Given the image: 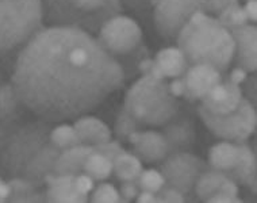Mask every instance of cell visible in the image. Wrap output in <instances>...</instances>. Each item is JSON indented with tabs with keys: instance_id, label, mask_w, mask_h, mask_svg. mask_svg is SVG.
Returning a JSON list of instances; mask_svg holds the SVG:
<instances>
[{
	"instance_id": "cell-1",
	"label": "cell",
	"mask_w": 257,
	"mask_h": 203,
	"mask_svg": "<svg viewBox=\"0 0 257 203\" xmlns=\"http://www.w3.org/2000/svg\"><path fill=\"white\" fill-rule=\"evenodd\" d=\"M116 58L75 27L44 26L19 50L11 83L23 106L52 124L75 121L124 85Z\"/></svg>"
},
{
	"instance_id": "cell-2",
	"label": "cell",
	"mask_w": 257,
	"mask_h": 203,
	"mask_svg": "<svg viewBox=\"0 0 257 203\" xmlns=\"http://www.w3.org/2000/svg\"><path fill=\"white\" fill-rule=\"evenodd\" d=\"M54 124L31 113L14 120H0V177H21L37 187L53 172L61 150L50 141Z\"/></svg>"
},
{
	"instance_id": "cell-3",
	"label": "cell",
	"mask_w": 257,
	"mask_h": 203,
	"mask_svg": "<svg viewBox=\"0 0 257 203\" xmlns=\"http://www.w3.org/2000/svg\"><path fill=\"white\" fill-rule=\"evenodd\" d=\"M188 65L208 64L222 75L234 56V40L227 27L204 11H196L179 33L176 42Z\"/></svg>"
},
{
	"instance_id": "cell-4",
	"label": "cell",
	"mask_w": 257,
	"mask_h": 203,
	"mask_svg": "<svg viewBox=\"0 0 257 203\" xmlns=\"http://www.w3.org/2000/svg\"><path fill=\"white\" fill-rule=\"evenodd\" d=\"M123 106L145 126L161 128L180 109V102L168 89L167 79L144 75L132 84Z\"/></svg>"
},
{
	"instance_id": "cell-5",
	"label": "cell",
	"mask_w": 257,
	"mask_h": 203,
	"mask_svg": "<svg viewBox=\"0 0 257 203\" xmlns=\"http://www.w3.org/2000/svg\"><path fill=\"white\" fill-rule=\"evenodd\" d=\"M44 26L42 0H0V56L22 48Z\"/></svg>"
},
{
	"instance_id": "cell-6",
	"label": "cell",
	"mask_w": 257,
	"mask_h": 203,
	"mask_svg": "<svg viewBox=\"0 0 257 203\" xmlns=\"http://www.w3.org/2000/svg\"><path fill=\"white\" fill-rule=\"evenodd\" d=\"M123 6L120 0H111L103 9L96 11H84L73 5L72 0H42V14L45 26L75 27L92 36L107 19L122 14Z\"/></svg>"
},
{
	"instance_id": "cell-7",
	"label": "cell",
	"mask_w": 257,
	"mask_h": 203,
	"mask_svg": "<svg viewBox=\"0 0 257 203\" xmlns=\"http://www.w3.org/2000/svg\"><path fill=\"white\" fill-rule=\"evenodd\" d=\"M198 115L206 128L217 138L223 141L239 144L246 142L256 133L257 113L256 106L242 96L238 107L233 113L215 115L208 113L204 107L198 106Z\"/></svg>"
},
{
	"instance_id": "cell-8",
	"label": "cell",
	"mask_w": 257,
	"mask_h": 203,
	"mask_svg": "<svg viewBox=\"0 0 257 203\" xmlns=\"http://www.w3.org/2000/svg\"><path fill=\"white\" fill-rule=\"evenodd\" d=\"M207 169H210L207 161L192 152L169 153L159 165L165 184L179 190L184 196L194 195L196 181Z\"/></svg>"
},
{
	"instance_id": "cell-9",
	"label": "cell",
	"mask_w": 257,
	"mask_h": 203,
	"mask_svg": "<svg viewBox=\"0 0 257 203\" xmlns=\"http://www.w3.org/2000/svg\"><path fill=\"white\" fill-rule=\"evenodd\" d=\"M196 11L207 13V0H159L152 10L156 30L165 41L176 42L180 30Z\"/></svg>"
},
{
	"instance_id": "cell-10",
	"label": "cell",
	"mask_w": 257,
	"mask_h": 203,
	"mask_svg": "<svg viewBox=\"0 0 257 203\" xmlns=\"http://www.w3.org/2000/svg\"><path fill=\"white\" fill-rule=\"evenodd\" d=\"M95 37L104 50L116 57L133 52L142 44V29L137 21L118 14L107 19Z\"/></svg>"
},
{
	"instance_id": "cell-11",
	"label": "cell",
	"mask_w": 257,
	"mask_h": 203,
	"mask_svg": "<svg viewBox=\"0 0 257 203\" xmlns=\"http://www.w3.org/2000/svg\"><path fill=\"white\" fill-rule=\"evenodd\" d=\"M169 153L176 152H191L196 144L195 120L180 109L172 118L161 126Z\"/></svg>"
},
{
	"instance_id": "cell-12",
	"label": "cell",
	"mask_w": 257,
	"mask_h": 203,
	"mask_svg": "<svg viewBox=\"0 0 257 203\" xmlns=\"http://www.w3.org/2000/svg\"><path fill=\"white\" fill-rule=\"evenodd\" d=\"M234 40V66L253 73L257 69V27L256 23H245L229 29Z\"/></svg>"
},
{
	"instance_id": "cell-13",
	"label": "cell",
	"mask_w": 257,
	"mask_h": 203,
	"mask_svg": "<svg viewBox=\"0 0 257 203\" xmlns=\"http://www.w3.org/2000/svg\"><path fill=\"white\" fill-rule=\"evenodd\" d=\"M127 142L142 163L160 164L168 156L167 141L163 133L157 130H137L128 136Z\"/></svg>"
},
{
	"instance_id": "cell-14",
	"label": "cell",
	"mask_w": 257,
	"mask_h": 203,
	"mask_svg": "<svg viewBox=\"0 0 257 203\" xmlns=\"http://www.w3.org/2000/svg\"><path fill=\"white\" fill-rule=\"evenodd\" d=\"M183 80L186 85L184 99L188 102H200L214 85L222 83L223 75L208 64H195L188 66L183 75Z\"/></svg>"
},
{
	"instance_id": "cell-15",
	"label": "cell",
	"mask_w": 257,
	"mask_h": 203,
	"mask_svg": "<svg viewBox=\"0 0 257 203\" xmlns=\"http://www.w3.org/2000/svg\"><path fill=\"white\" fill-rule=\"evenodd\" d=\"M242 99V92L238 84H234L223 77L222 83L214 85L200 100V106L208 113L215 115H225L238 107Z\"/></svg>"
},
{
	"instance_id": "cell-16",
	"label": "cell",
	"mask_w": 257,
	"mask_h": 203,
	"mask_svg": "<svg viewBox=\"0 0 257 203\" xmlns=\"http://www.w3.org/2000/svg\"><path fill=\"white\" fill-rule=\"evenodd\" d=\"M73 175H57L48 173L44 179L45 196L46 202L50 203H85L89 195L77 190Z\"/></svg>"
},
{
	"instance_id": "cell-17",
	"label": "cell",
	"mask_w": 257,
	"mask_h": 203,
	"mask_svg": "<svg viewBox=\"0 0 257 203\" xmlns=\"http://www.w3.org/2000/svg\"><path fill=\"white\" fill-rule=\"evenodd\" d=\"M239 157L235 167L225 172L229 179L238 185H244L253 195L257 194V160L256 153L246 142H239Z\"/></svg>"
},
{
	"instance_id": "cell-18",
	"label": "cell",
	"mask_w": 257,
	"mask_h": 203,
	"mask_svg": "<svg viewBox=\"0 0 257 203\" xmlns=\"http://www.w3.org/2000/svg\"><path fill=\"white\" fill-rule=\"evenodd\" d=\"M93 150L95 149L92 145H85V144H79L61 150L54 164L53 172L57 175H73V176L83 173L85 160L88 159V156Z\"/></svg>"
},
{
	"instance_id": "cell-19",
	"label": "cell",
	"mask_w": 257,
	"mask_h": 203,
	"mask_svg": "<svg viewBox=\"0 0 257 203\" xmlns=\"http://www.w3.org/2000/svg\"><path fill=\"white\" fill-rule=\"evenodd\" d=\"M73 128L79 134L81 144L98 145L112 138V132L102 120L92 115H81L73 121Z\"/></svg>"
},
{
	"instance_id": "cell-20",
	"label": "cell",
	"mask_w": 257,
	"mask_h": 203,
	"mask_svg": "<svg viewBox=\"0 0 257 203\" xmlns=\"http://www.w3.org/2000/svg\"><path fill=\"white\" fill-rule=\"evenodd\" d=\"M153 60L165 79L180 77L186 73L190 66L184 54L178 46H168V48L161 49Z\"/></svg>"
},
{
	"instance_id": "cell-21",
	"label": "cell",
	"mask_w": 257,
	"mask_h": 203,
	"mask_svg": "<svg viewBox=\"0 0 257 203\" xmlns=\"http://www.w3.org/2000/svg\"><path fill=\"white\" fill-rule=\"evenodd\" d=\"M238 157V144L230 141H222L211 146V149L208 152L207 163L211 169L227 172L235 167Z\"/></svg>"
},
{
	"instance_id": "cell-22",
	"label": "cell",
	"mask_w": 257,
	"mask_h": 203,
	"mask_svg": "<svg viewBox=\"0 0 257 203\" xmlns=\"http://www.w3.org/2000/svg\"><path fill=\"white\" fill-rule=\"evenodd\" d=\"M30 111L23 106L11 81L0 84V120H14Z\"/></svg>"
},
{
	"instance_id": "cell-23",
	"label": "cell",
	"mask_w": 257,
	"mask_h": 203,
	"mask_svg": "<svg viewBox=\"0 0 257 203\" xmlns=\"http://www.w3.org/2000/svg\"><path fill=\"white\" fill-rule=\"evenodd\" d=\"M11 188V194L7 202H46L45 187H37L31 181L21 177H14L7 180Z\"/></svg>"
},
{
	"instance_id": "cell-24",
	"label": "cell",
	"mask_w": 257,
	"mask_h": 203,
	"mask_svg": "<svg viewBox=\"0 0 257 203\" xmlns=\"http://www.w3.org/2000/svg\"><path fill=\"white\" fill-rule=\"evenodd\" d=\"M142 169V161L132 152L123 150L112 160V173L120 181L137 180Z\"/></svg>"
},
{
	"instance_id": "cell-25",
	"label": "cell",
	"mask_w": 257,
	"mask_h": 203,
	"mask_svg": "<svg viewBox=\"0 0 257 203\" xmlns=\"http://www.w3.org/2000/svg\"><path fill=\"white\" fill-rule=\"evenodd\" d=\"M226 177L227 176L225 175V172H221V171L210 168L206 172L202 173L198 181H196L195 188H194V195L198 199H200V200L207 202L208 199L219 191L221 184Z\"/></svg>"
},
{
	"instance_id": "cell-26",
	"label": "cell",
	"mask_w": 257,
	"mask_h": 203,
	"mask_svg": "<svg viewBox=\"0 0 257 203\" xmlns=\"http://www.w3.org/2000/svg\"><path fill=\"white\" fill-rule=\"evenodd\" d=\"M145 125L137 120L124 106L120 107L119 113L116 115L115 124H114V134L119 142L127 141L128 136L137 130H144Z\"/></svg>"
},
{
	"instance_id": "cell-27",
	"label": "cell",
	"mask_w": 257,
	"mask_h": 203,
	"mask_svg": "<svg viewBox=\"0 0 257 203\" xmlns=\"http://www.w3.org/2000/svg\"><path fill=\"white\" fill-rule=\"evenodd\" d=\"M84 173L95 181H103L112 175V161L99 152L93 150L84 164Z\"/></svg>"
},
{
	"instance_id": "cell-28",
	"label": "cell",
	"mask_w": 257,
	"mask_h": 203,
	"mask_svg": "<svg viewBox=\"0 0 257 203\" xmlns=\"http://www.w3.org/2000/svg\"><path fill=\"white\" fill-rule=\"evenodd\" d=\"M50 141L60 150L81 144L76 129L73 128V125L69 124H60L53 126V129L50 130Z\"/></svg>"
},
{
	"instance_id": "cell-29",
	"label": "cell",
	"mask_w": 257,
	"mask_h": 203,
	"mask_svg": "<svg viewBox=\"0 0 257 203\" xmlns=\"http://www.w3.org/2000/svg\"><path fill=\"white\" fill-rule=\"evenodd\" d=\"M215 19H217L221 25L227 27V29L249 23L241 3H239V5H233L230 6V7L225 9L221 14H218L217 17H215Z\"/></svg>"
},
{
	"instance_id": "cell-30",
	"label": "cell",
	"mask_w": 257,
	"mask_h": 203,
	"mask_svg": "<svg viewBox=\"0 0 257 203\" xmlns=\"http://www.w3.org/2000/svg\"><path fill=\"white\" fill-rule=\"evenodd\" d=\"M137 183L141 190L151 191V192H155V194H157L165 185L164 176L156 168L142 169L141 175L137 179Z\"/></svg>"
},
{
	"instance_id": "cell-31",
	"label": "cell",
	"mask_w": 257,
	"mask_h": 203,
	"mask_svg": "<svg viewBox=\"0 0 257 203\" xmlns=\"http://www.w3.org/2000/svg\"><path fill=\"white\" fill-rule=\"evenodd\" d=\"M92 194L89 195L88 200L93 203H119L120 195L119 191L116 190L111 183L103 181L96 187H93L91 191Z\"/></svg>"
},
{
	"instance_id": "cell-32",
	"label": "cell",
	"mask_w": 257,
	"mask_h": 203,
	"mask_svg": "<svg viewBox=\"0 0 257 203\" xmlns=\"http://www.w3.org/2000/svg\"><path fill=\"white\" fill-rule=\"evenodd\" d=\"M157 203H183L186 202V196L176 188H173L171 185L165 184L161 190L156 194Z\"/></svg>"
},
{
	"instance_id": "cell-33",
	"label": "cell",
	"mask_w": 257,
	"mask_h": 203,
	"mask_svg": "<svg viewBox=\"0 0 257 203\" xmlns=\"http://www.w3.org/2000/svg\"><path fill=\"white\" fill-rule=\"evenodd\" d=\"M93 149H95V152H99L103 156H106L107 159H110L111 161L115 159L120 152L124 150L122 148V142H119L118 140H108V141L98 144V145H93Z\"/></svg>"
},
{
	"instance_id": "cell-34",
	"label": "cell",
	"mask_w": 257,
	"mask_h": 203,
	"mask_svg": "<svg viewBox=\"0 0 257 203\" xmlns=\"http://www.w3.org/2000/svg\"><path fill=\"white\" fill-rule=\"evenodd\" d=\"M159 0H120V3L126 9L132 10L138 15H147L152 13V10Z\"/></svg>"
},
{
	"instance_id": "cell-35",
	"label": "cell",
	"mask_w": 257,
	"mask_h": 203,
	"mask_svg": "<svg viewBox=\"0 0 257 203\" xmlns=\"http://www.w3.org/2000/svg\"><path fill=\"white\" fill-rule=\"evenodd\" d=\"M241 87V92H242V96L245 99H248L252 105L256 106V97H257V76L256 72L253 73H249L246 76V79L239 84Z\"/></svg>"
},
{
	"instance_id": "cell-36",
	"label": "cell",
	"mask_w": 257,
	"mask_h": 203,
	"mask_svg": "<svg viewBox=\"0 0 257 203\" xmlns=\"http://www.w3.org/2000/svg\"><path fill=\"white\" fill-rule=\"evenodd\" d=\"M118 191L120 195V202H132L137 198L141 188H140L137 180H124L120 181V188Z\"/></svg>"
},
{
	"instance_id": "cell-37",
	"label": "cell",
	"mask_w": 257,
	"mask_h": 203,
	"mask_svg": "<svg viewBox=\"0 0 257 203\" xmlns=\"http://www.w3.org/2000/svg\"><path fill=\"white\" fill-rule=\"evenodd\" d=\"M239 3H241L239 0H207V14L215 18L225 9Z\"/></svg>"
},
{
	"instance_id": "cell-38",
	"label": "cell",
	"mask_w": 257,
	"mask_h": 203,
	"mask_svg": "<svg viewBox=\"0 0 257 203\" xmlns=\"http://www.w3.org/2000/svg\"><path fill=\"white\" fill-rule=\"evenodd\" d=\"M75 183H76V187H77V190L85 195L91 194V191H92L93 187H95V180L84 172L80 173V175L76 176Z\"/></svg>"
},
{
	"instance_id": "cell-39",
	"label": "cell",
	"mask_w": 257,
	"mask_h": 203,
	"mask_svg": "<svg viewBox=\"0 0 257 203\" xmlns=\"http://www.w3.org/2000/svg\"><path fill=\"white\" fill-rule=\"evenodd\" d=\"M72 2L73 5L84 11H96L108 5L111 0H72Z\"/></svg>"
},
{
	"instance_id": "cell-40",
	"label": "cell",
	"mask_w": 257,
	"mask_h": 203,
	"mask_svg": "<svg viewBox=\"0 0 257 203\" xmlns=\"http://www.w3.org/2000/svg\"><path fill=\"white\" fill-rule=\"evenodd\" d=\"M168 89L169 92L172 93L175 97H184V93H186V85H184V80H183V76L180 77H175L168 83Z\"/></svg>"
},
{
	"instance_id": "cell-41",
	"label": "cell",
	"mask_w": 257,
	"mask_h": 203,
	"mask_svg": "<svg viewBox=\"0 0 257 203\" xmlns=\"http://www.w3.org/2000/svg\"><path fill=\"white\" fill-rule=\"evenodd\" d=\"M218 192H223V194L230 195V196H239V187L235 181H233L231 179L226 177V179L223 180V183L221 184V188H219Z\"/></svg>"
},
{
	"instance_id": "cell-42",
	"label": "cell",
	"mask_w": 257,
	"mask_h": 203,
	"mask_svg": "<svg viewBox=\"0 0 257 203\" xmlns=\"http://www.w3.org/2000/svg\"><path fill=\"white\" fill-rule=\"evenodd\" d=\"M244 13L248 18L249 23H256L257 21V0H248L242 6Z\"/></svg>"
},
{
	"instance_id": "cell-43",
	"label": "cell",
	"mask_w": 257,
	"mask_h": 203,
	"mask_svg": "<svg viewBox=\"0 0 257 203\" xmlns=\"http://www.w3.org/2000/svg\"><path fill=\"white\" fill-rule=\"evenodd\" d=\"M249 73L248 72H245L242 68H239V66H234L233 69L230 71V73H229V76L227 77H225L226 80H229V81H231V83L234 84H241L242 81H244L245 79H246V76H248Z\"/></svg>"
},
{
	"instance_id": "cell-44",
	"label": "cell",
	"mask_w": 257,
	"mask_h": 203,
	"mask_svg": "<svg viewBox=\"0 0 257 203\" xmlns=\"http://www.w3.org/2000/svg\"><path fill=\"white\" fill-rule=\"evenodd\" d=\"M208 203H241L242 199L239 196H230V195L223 194V192H217L207 200Z\"/></svg>"
},
{
	"instance_id": "cell-45",
	"label": "cell",
	"mask_w": 257,
	"mask_h": 203,
	"mask_svg": "<svg viewBox=\"0 0 257 203\" xmlns=\"http://www.w3.org/2000/svg\"><path fill=\"white\" fill-rule=\"evenodd\" d=\"M152 66H153V58H151L149 56H147V57H144L141 61L138 62L137 73H140L141 76L149 75V73H151Z\"/></svg>"
},
{
	"instance_id": "cell-46",
	"label": "cell",
	"mask_w": 257,
	"mask_h": 203,
	"mask_svg": "<svg viewBox=\"0 0 257 203\" xmlns=\"http://www.w3.org/2000/svg\"><path fill=\"white\" fill-rule=\"evenodd\" d=\"M136 200H137L138 203H157L155 192H151V191L145 190H141L138 192Z\"/></svg>"
},
{
	"instance_id": "cell-47",
	"label": "cell",
	"mask_w": 257,
	"mask_h": 203,
	"mask_svg": "<svg viewBox=\"0 0 257 203\" xmlns=\"http://www.w3.org/2000/svg\"><path fill=\"white\" fill-rule=\"evenodd\" d=\"M11 194V188L7 180H5L3 177H0V202H7Z\"/></svg>"
},
{
	"instance_id": "cell-48",
	"label": "cell",
	"mask_w": 257,
	"mask_h": 203,
	"mask_svg": "<svg viewBox=\"0 0 257 203\" xmlns=\"http://www.w3.org/2000/svg\"><path fill=\"white\" fill-rule=\"evenodd\" d=\"M3 81H5V77H3V72L0 71V84L3 83Z\"/></svg>"
},
{
	"instance_id": "cell-49",
	"label": "cell",
	"mask_w": 257,
	"mask_h": 203,
	"mask_svg": "<svg viewBox=\"0 0 257 203\" xmlns=\"http://www.w3.org/2000/svg\"><path fill=\"white\" fill-rule=\"evenodd\" d=\"M239 2H241V0H239ZM244 2H248V0H244Z\"/></svg>"
}]
</instances>
